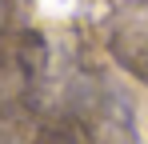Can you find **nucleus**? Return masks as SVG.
Wrapping results in <instances>:
<instances>
[{"instance_id": "1", "label": "nucleus", "mask_w": 148, "mask_h": 144, "mask_svg": "<svg viewBox=\"0 0 148 144\" xmlns=\"http://www.w3.org/2000/svg\"><path fill=\"white\" fill-rule=\"evenodd\" d=\"M4 12H8V4H4V0H0V24H4Z\"/></svg>"}]
</instances>
